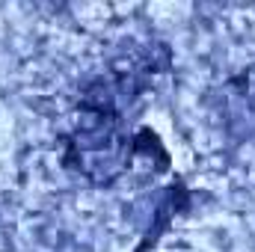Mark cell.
Segmentation results:
<instances>
[{"label": "cell", "instance_id": "6da1fadb", "mask_svg": "<svg viewBox=\"0 0 255 252\" xmlns=\"http://www.w3.org/2000/svg\"><path fill=\"white\" fill-rule=\"evenodd\" d=\"M130 148L133 139L128 136L119 113L113 110V98H86V110L68 139V166L83 172L92 184H110L125 172Z\"/></svg>", "mask_w": 255, "mask_h": 252}, {"label": "cell", "instance_id": "7a4b0ae2", "mask_svg": "<svg viewBox=\"0 0 255 252\" xmlns=\"http://www.w3.org/2000/svg\"><path fill=\"white\" fill-rule=\"evenodd\" d=\"M241 83H244V98L250 101V107H255V65L250 68V71H244Z\"/></svg>", "mask_w": 255, "mask_h": 252}]
</instances>
